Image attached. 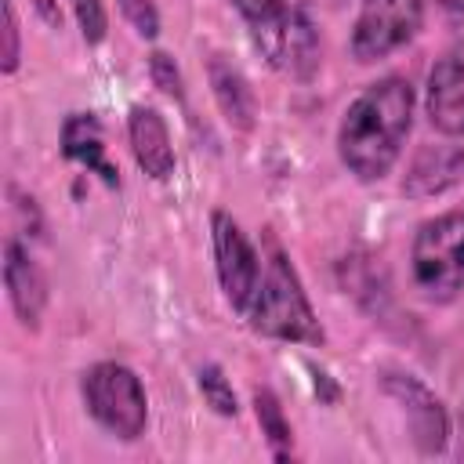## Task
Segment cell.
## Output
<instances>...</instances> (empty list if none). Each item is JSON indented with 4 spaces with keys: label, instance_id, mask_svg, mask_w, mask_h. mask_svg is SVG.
I'll return each mask as SVG.
<instances>
[{
    "label": "cell",
    "instance_id": "cell-1",
    "mask_svg": "<svg viewBox=\"0 0 464 464\" xmlns=\"http://www.w3.org/2000/svg\"><path fill=\"white\" fill-rule=\"evenodd\" d=\"M413 123V87L402 76H384L370 83L355 102L344 109L337 127V152L341 163L359 181H381L410 134Z\"/></svg>",
    "mask_w": 464,
    "mask_h": 464
},
{
    "label": "cell",
    "instance_id": "cell-2",
    "mask_svg": "<svg viewBox=\"0 0 464 464\" xmlns=\"http://www.w3.org/2000/svg\"><path fill=\"white\" fill-rule=\"evenodd\" d=\"M246 319L257 334L276 337V341H294V344L323 341V326L301 290L294 265L279 250V243H268V257L261 265V283L246 308Z\"/></svg>",
    "mask_w": 464,
    "mask_h": 464
},
{
    "label": "cell",
    "instance_id": "cell-3",
    "mask_svg": "<svg viewBox=\"0 0 464 464\" xmlns=\"http://www.w3.org/2000/svg\"><path fill=\"white\" fill-rule=\"evenodd\" d=\"M410 268L428 301H453L464 290V210H446L417 228Z\"/></svg>",
    "mask_w": 464,
    "mask_h": 464
},
{
    "label": "cell",
    "instance_id": "cell-4",
    "mask_svg": "<svg viewBox=\"0 0 464 464\" xmlns=\"http://www.w3.org/2000/svg\"><path fill=\"white\" fill-rule=\"evenodd\" d=\"M83 402L91 410V417L116 439L130 442L145 431L149 420V402H145V388L138 381V373L123 362H94L91 370H83L80 381Z\"/></svg>",
    "mask_w": 464,
    "mask_h": 464
},
{
    "label": "cell",
    "instance_id": "cell-5",
    "mask_svg": "<svg viewBox=\"0 0 464 464\" xmlns=\"http://www.w3.org/2000/svg\"><path fill=\"white\" fill-rule=\"evenodd\" d=\"M246 33H250V44L261 51V58L286 80L304 83L315 76L323 62V36L308 11L268 18V22H250Z\"/></svg>",
    "mask_w": 464,
    "mask_h": 464
},
{
    "label": "cell",
    "instance_id": "cell-6",
    "mask_svg": "<svg viewBox=\"0 0 464 464\" xmlns=\"http://www.w3.org/2000/svg\"><path fill=\"white\" fill-rule=\"evenodd\" d=\"M424 22V0H362L352 25V54L370 65L406 47Z\"/></svg>",
    "mask_w": 464,
    "mask_h": 464
},
{
    "label": "cell",
    "instance_id": "cell-7",
    "mask_svg": "<svg viewBox=\"0 0 464 464\" xmlns=\"http://www.w3.org/2000/svg\"><path fill=\"white\" fill-rule=\"evenodd\" d=\"M210 243H214V268H218L225 301L246 315V308L257 294V283H261V257L250 246V239L243 236V228L225 210L210 214Z\"/></svg>",
    "mask_w": 464,
    "mask_h": 464
},
{
    "label": "cell",
    "instance_id": "cell-8",
    "mask_svg": "<svg viewBox=\"0 0 464 464\" xmlns=\"http://www.w3.org/2000/svg\"><path fill=\"white\" fill-rule=\"evenodd\" d=\"M384 392L402 402V413L413 428V442L424 453H439L450 439V417L442 410V402L410 373H384Z\"/></svg>",
    "mask_w": 464,
    "mask_h": 464
},
{
    "label": "cell",
    "instance_id": "cell-9",
    "mask_svg": "<svg viewBox=\"0 0 464 464\" xmlns=\"http://www.w3.org/2000/svg\"><path fill=\"white\" fill-rule=\"evenodd\" d=\"M428 120L446 138H464V44L450 47L428 72Z\"/></svg>",
    "mask_w": 464,
    "mask_h": 464
},
{
    "label": "cell",
    "instance_id": "cell-10",
    "mask_svg": "<svg viewBox=\"0 0 464 464\" xmlns=\"http://www.w3.org/2000/svg\"><path fill=\"white\" fill-rule=\"evenodd\" d=\"M4 286H7L11 308L22 319V326L36 330L40 315L47 308V279H44L40 265L14 239H7V246H4Z\"/></svg>",
    "mask_w": 464,
    "mask_h": 464
},
{
    "label": "cell",
    "instance_id": "cell-11",
    "mask_svg": "<svg viewBox=\"0 0 464 464\" xmlns=\"http://www.w3.org/2000/svg\"><path fill=\"white\" fill-rule=\"evenodd\" d=\"M127 138H130V152L138 160V167L156 178L167 181L174 174V145H170V130L163 123V116L152 105H130L127 116Z\"/></svg>",
    "mask_w": 464,
    "mask_h": 464
},
{
    "label": "cell",
    "instance_id": "cell-12",
    "mask_svg": "<svg viewBox=\"0 0 464 464\" xmlns=\"http://www.w3.org/2000/svg\"><path fill=\"white\" fill-rule=\"evenodd\" d=\"M62 152H65L72 163L94 170L109 188L120 185V174H116V167L109 163L105 134H102V123H98L94 112H69V116H65V123H62Z\"/></svg>",
    "mask_w": 464,
    "mask_h": 464
},
{
    "label": "cell",
    "instance_id": "cell-13",
    "mask_svg": "<svg viewBox=\"0 0 464 464\" xmlns=\"http://www.w3.org/2000/svg\"><path fill=\"white\" fill-rule=\"evenodd\" d=\"M207 72H210L214 102H218L221 116L228 120V127L250 130V127H254V116H257V102H254V91H250V83L243 80V72L232 69V65L221 62V58H210Z\"/></svg>",
    "mask_w": 464,
    "mask_h": 464
},
{
    "label": "cell",
    "instance_id": "cell-14",
    "mask_svg": "<svg viewBox=\"0 0 464 464\" xmlns=\"http://www.w3.org/2000/svg\"><path fill=\"white\" fill-rule=\"evenodd\" d=\"M460 174H464V152L460 149H450V145H435V149H424L417 156V163L406 174V185L402 188L410 196H431V192L450 188Z\"/></svg>",
    "mask_w": 464,
    "mask_h": 464
},
{
    "label": "cell",
    "instance_id": "cell-15",
    "mask_svg": "<svg viewBox=\"0 0 464 464\" xmlns=\"http://www.w3.org/2000/svg\"><path fill=\"white\" fill-rule=\"evenodd\" d=\"M254 413H257L261 435H268V442H272L276 460H290V420L283 417V406L268 388L254 392Z\"/></svg>",
    "mask_w": 464,
    "mask_h": 464
},
{
    "label": "cell",
    "instance_id": "cell-16",
    "mask_svg": "<svg viewBox=\"0 0 464 464\" xmlns=\"http://www.w3.org/2000/svg\"><path fill=\"white\" fill-rule=\"evenodd\" d=\"M199 392H203V399H207V406H214L221 417H236V392H232V384H228V377L221 373V366H203L199 370Z\"/></svg>",
    "mask_w": 464,
    "mask_h": 464
},
{
    "label": "cell",
    "instance_id": "cell-17",
    "mask_svg": "<svg viewBox=\"0 0 464 464\" xmlns=\"http://www.w3.org/2000/svg\"><path fill=\"white\" fill-rule=\"evenodd\" d=\"M236 11L243 14V22H268V18H283V14H301L308 11V0H232Z\"/></svg>",
    "mask_w": 464,
    "mask_h": 464
},
{
    "label": "cell",
    "instance_id": "cell-18",
    "mask_svg": "<svg viewBox=\"0 0 464 464\" xmlns=\"http://www.w3.org/2000/svg\"><path fill=\"white\" fill-rule=\"evenodd\" d=\"M69 7H72V14H76V22H80L83 40H87V44H102V40H105V25H109L102 0H69Z\"/></svg>",
    "mask_w": 464,
    "mask_h": 464
},
{
    "label": "cell",
    "instance_id": "cell-19",
    "mask_svg": "<svg viewBox=\"0 0 464 464\" xmlns=\"http://www.w3.org/2000/svg\"><path fill=\"white\" fill-rule=\"evenodd\" d=\"M116 4H120L123 18L130 22V29H134L138 36L152 40V36L160 33V11H156L152 0H116Z\"/></svg>",
    "mask_w": 464,
    "mask_h": 464
},
{
    "label": "cell",
    "instance_id": "cell-20",
    "mask_svg": "<svg viewBox=\"0 0 464 464\" xmlns=\"http://www.w3.org/2000/svg\"><path fill=\"white\" fill-rule=\"evenodd\" d=\"M149 72H152V83L167 94V98H174V102H181V72H178V65H174V58L170 54H163V51H156L152 58H149Z\"/></svg>",
    "mask_w": 464,
    "mask_h": 464
},
{
    "label": "cell",
    "instance_id": "cell-21",
    "mask_svg": "<svg viewBox=\"0 0 464 464\" xmlns=\"http://www.w3.org/2000/svg\"><path fill=\"white\" fill-rule=\"evenodd\" d=\"M4 40H7V47H4V72L11 76L18 69V58H22V51H18V18H14V4L11 0L4 4Z\"/></svg>",
    "mask_w": 464,
    "mask_h": 464
}]
</instances>
